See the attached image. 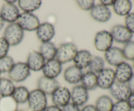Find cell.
<instances>
[{"mask_svg":"<svg viewBox=\"0 0 134 111\" xmlns=\"http://www.w3.org/2000/svg\"><path fill=\"white\" fill-rule=\"evenodd\" d=\"M24 36V30L16 22L9 24L3 33V37L10 46L19 44L23 40Z\"/></svg>","mask_w":134,"mask_h":111,"instance_id":"1","label":"cell"},{"mask_svg":"<svg viewBox=\"0 0 134 111\" xmlns=\"http://www.w3.org/2000/svg\"><path fill=\"white\" fill-rule=\"evenodd\" d=\"M27 103L31 111H43L47 107V95L38 88L35 89L30 92Z\"/></svg>","mask_w":134,"mask_h":111,"instance_id":"2","label":"cell"},{"mask_svg":"<svg viewBox=\"0 0 134 111\" xmlns=\"http://www.w3.org/2000/svg\"><path fill=\"white\" fill-rule=\"evenodd\" d=\"M77 51L78 50L77 46L73 43L70 42L63 43L57 48L55 59H56L62 65L70 62L73 60Z\"/></svg>","mask_w":134,"mask_h":111,"instance_id":"3","label":"cell"},{"mask_svg":"<svg viewBox=\"0 0 134 111\" xmlns=\"http://www.w3.org/2000/svg\"><path fill=\"white\" fill-rule=\"evenodd\" d=\"M30 74V69L26 63L18 62L14 64L9 72V79L15 82H22L26 80Z\"/></svg>","mask_w":134,"mask_h":111,"instance_id":"4","label":"cell"},{"mask_svg":"<svg viewBox=\"0 0 134 111\" xmlns=\"http://www.w3.org/2000/svg\"><path fill=\"white\" fill-rule=\"evenodd\" d=\"M16 23L24 31H36L40 24V22L37 16L33 13H23L20 14Z\"/></svg>","mask_w":134,"mask_h":111,"instance_id":"5","label":"cell"},{"mask_svg":"<svg viewBox=\"0 0 134 111\" xmlns=\"http://www.w3.org/2000/svg\"><path fill=\"white\" fill-rule=\"evenodd\" d=\"M113 41L111 33L106 30H102L96 34L94 46L99 52H106L112 47Z\"/></svg>","mask_w":134,"mask_h":111,"instance_id":"6","label":"cell"},{"mask_svg":"<svg viewBox=\"0 0 134 111\" xmlns=\"http://www.w3.org/2000/svg\"><path fill=\"white\" fill-rule=\"evenodd\" d=\"M110 33L113 40L120 44H126L131 41L133 38V34L123 25H115L112 27Z\"/></svg>","mask_w":134,"mask_h":111,"instance_id":"7","label":"cell"},{"mask_svg":"<svg viewBox=\"0 0 134 111\" xmlns=\"http://www.w3.org/2000/svg\"><path fill=\"white\" fill-rule=\"evenodd\" d=\"M98 87L103 90H109L116 81L115 71L110 68L104 69L97 74Z\"/></svg>","mask_w":134,"mask_h":111,"instance_id":"8","label":"cell"},{"mask_svg":"<svg viewBox=\"0 0 134 111\" xmlns=\"http://www.w3.org/2000/svg\"><path fill=\"white\" fill-rule=\"evenodd\" d=\"M111 96L117 101H127L131 94V91L128 84L115 81L109 89Z\"/></svg>","mask_w":134,"mask_h":111,"instance_id":"9","label":"cell"},{"mask_svg":"<svg viewBox=\"0 0 134 111\" xmlns=\"http://www.w3.org/2000/svg\"><path fill=\"white\" fill-rule=\"evenodd\" d=\"M52 96V101L54 105L60 108H63L70 103L71 92L69 89L65 86H60L53 94Z\"/></svg>","mask_w":134,"mask_h":111,"instance_id":"10","label":"cell"},{"mask_svg":"<svg viewBox=\"0 0 134 111\" xmlns=\"http://www.w3.org/2000/svg\"><path fill=\"white\" fill-rule=\"evenodd\" d=\"M70 92L71 103L77 107L84 106L88 101V91L86 90L82 85L75 86Z\"/></svg>","mask_w":134,"mask_h":111,"instance_id":"11","label":"cell"},{"mask_svg":"<svg viewBox=\"0 0 134 111\" xmlns=\"http://www.w3.org/2000/svg\"><path fill=\"white\" fill-rule=\"evenodd\" d=\"M20 14L19 9L15 4L5 3L3 5L0 10V16L4 22L9 24L16 22Z\"/></svg>","mask_w":134,"mask_h":111,"instance_id":"12","label":"cell"},{"mask_svg":"<svg viewBox=\"0 0 134 111\" xmlns=\"http://www.w3.org/2000/svg\"><path fill=\"white\" fill-rule=\"evenodd\" d=\"M105 60L109 65L117 67L120 64L125 62L122 49L116 46H112L105 52Z\"/></svg>","mask_w":134,"mask_h":111,"instance_id":"13","label":"cell"},{"mask_svg":"<svg viewBox=\"0 0 134 111\" xmlns=\"http://www.w3.org/2000/svg\"><path fill=\"white\" fill-rule=\"evenodd\" d=\"M36 35L42 43L51 41L55 35L54 27L49 22L40 24L36 30Z\"/></svg>","mask_w":134,"mask_h":111,"instance_id":"14","label":"cell"},{"mask_svg":"<svg viewBox=\"0 0 134 111\" xmlns=\"http://www.w3.org/2000/svg\"><path fill=\"white\" fill-rule=\"evenodd\" d=\"M60 86L58 81L44 76L41 77L37 81V88L46 95H52Z\"/></svg>","mask_w":134,"mask_h":111,"instance_id":"15","label":"cell"},{"mask_svg":"<svg viewBox=\"0 0 134 111\" xmlns=\"http://www.w3.org/2000/svg\"><path fill=\"white\" fill-rule=\"evenodd\" d=\"M90 14L94 20L102 23L108 22L111 17L110 9L101 4L94 5V7L90 10Z\"/></svg>","mask_w":134,"mask_h":111,"instance_id":"16","label":"cell"},{"mask_svg":"<svg viewBox=\"0 0 134 111\" xmlns=\"http://www.w3.org/2000/svg\"><path fill=\"white\" fill-rule=\"evenodd\" d=\"M62 70V64L56 59L46 61L42 69L44 77L51 78H56L58 77Z\"/></svg>","mask_w":134,"mask_h":111,"instance_id":"17","label":"cell"},{"mask_svg":"<svg viewBox=\"0 0 134 111\" xmlns=\"http://www.w3.org/2000/svg\"><path fill=\"white\" fill-rule=\"evenodd\" d=\"M115 71L116 81L123 83H128L133 74L132 66L126 62H124L116 67Z\"/></svg>","mask_w":134,"mask_h":111,"instance_id":"18","label":"cell"},{"mask_svg":"<svg viewBox=\"0 0 134 111\" xmlns=\"http://www.w3.org/2000/svg\"><path fill=\"white\" fill-rule=\"evenodd\" d=\"M45 62V60H44L40 52L33 50L29 53L26 64L30 68V71L37 72L42 70Z\"/></svg>","mask_w":134,"mask_h":111,"instance_id":"19","label":"cell"},{"mask_svg":"<svg viewBox=\"0 0 134 111\" xmlns=\"http://www.w3.org/2000/svg\"><path fill=\"white\" fill-rule=\"evenodd\" d=\"M83 72L75 65L68 67L64 73V78L67 82L71 84H76L81 82Z\"/></svg>","mask_w":134,"mask_h":111,"instance_id":"20","label":"cell"},{"mask_svg":"<svg viewBox=\"0 0 134 111\" xmlns=\"http://www.w3.org/2000/svg\"><path fill=\"white\" fill-rule=\"evenodd\" d=\"M92 57V55L88 50H81L77 51L73 61L75 66L82 70L88 67L91 61Z\"/></svg>","mask_w":134,"mask_h":111,"instance_id":"21","label":"cell"},{"mask_svg":"<svg viewBox=\"0 0 134 111\" xmlns=\"http://www.w3.org/2000/svg\"><path fill=\"white\" fill-rule=\"evenodd\" d=\"M113 9L117 15L126 16L132 10V1L130 0H116L113 5Z\"/></svg>","mask_w":134,"mask_h":111,"instance_id":"22","label":"cell"},{"mask_svg":"<svg viewBox=\"0 0 134 111\" xmlns=\"http://www.w3.org/2000/svg\"><path fill=\"white\" fill-rule=\"evenodd\" d=\"M39 52L45 61L55 59L57 52V48L52 42L49 41L42 43L39 48Z\"/></svg>","mask_w":134,"mask_h":111,"instance_id":"23","label":"cell"},{"mask_svg":"<svg viewBox=\"0 0 134 111\" xmlns=\"http://www.w3.org/2000/svg\"><path fill=\"white\" fill-rule=\"evenodd\" d=\"M81 85L86 90H94L98 87V80H97V74L87 71L83 73L81 78Z\"/></svg>","mask_w":134,"mask_h":111,"instance_id":"24","label":"cell"},{"mask_svg":"<svg viewBox=\"0 0 134 111\" xmlns=\"http://www.w3.org/2000/svg\"><path fill=\"white\" fill-rule=\"evenodd\" d=\"M18 7L24 13H32L41 7L42 1L40 0H20L18 1Z\"/></svg>","mask_w":134,"mask_h":111,"instance_id":"25","label":"cell"},{"mask_svg":"<svg viewBox=\"0 0 134 111\" xmlns=\"http://www.w3.org/2000/svg\"><path fill=\"white\" fill-rule=\"evenodd\" d=\"M29 95L30 91L27 87L24 86H20L15 87L11 97L18 104H24L27 102Z\"/></svg>","mask_w":134,"mask_h":111,"instance_id":"26","label":"cell"},{"mask_svg":"<svg viewBox=\"0 0 134 111\" xmlns=\"http://www.w3.org/2000/svg\"><path fill=\"white\" fill-rule=\"evenodd\" d=\"M15 86L9 78H1L0 80V96L1 97H11Z\"/></svg>","mask_w":134,"mask_h":111,"instance_id":"27","label":"cell"},{"mask_svg":"<svg viewBox=\"0 0 134 111\" xmlns=\"http://www.w3.org/2000/svg\"><path fill=\"white\" fill-rule=\"evenodd\" d=\"M113 104V101L109 96L103 95L97 99L94 106L98 111H111Z\"/></svg>","mask_w":134,"mask_h":111,"instance_id":"28","label":"cell"},{"mask_svg":"<svg viewBox=\"0 0 134 111\" xmlns=\"http://www.w3.org/2000/svg\"><path fill=\"white\" fill-rule=\"evenodd\" d=\"M88 67V71L98 74L99 72L105 69L104 60L100 56H92L91 61Z\"/></svg>","mask_w":134,"mask_h":111,"instance_id":"29","label":"cell"},{"mask_svg":"<svg viewBox=\"0 0 134 111\" xmlns=\"http://www.w3.org/2000/svg\"><path fill=\"white\" fill-rule=\"evenodd\" d=\"M18 104L12 97L0 98V111H16Z\"/></svg>","mask_w":134,"mask_h":111,"instance_id":"30","label":"cell"},{"mask_svg":"<svg viewBox=\"0 0 134 111\" xmlns=\"http://www.w3.org/2000/svg\"><path fill=\"white\" fill-rule=\"evenodd\" d=\"M14 64V60L9 56H6L0 59V72L1 73H9Z\"/></svg>","mask_w":134,"mask_h":111,"instance_id":"31","label":"cell"},{"mask_svg":"<svg viewBox=\"0 0 134 111\" xmlns=\"http://www.w3.org/2000/svg\"><path fill=\"white\" fill-rule=\"evenodd\" d=\"M122 52L125 60L134 61V41L131 40L129 43L124 44Z\"/></svg>","mask_w":134,"mask_h":111,"instance_id":"32","label":"cell"},{"mask_svg":"<svg viewBox=\"0 0 134 111\" xmlns=\"http://www.w3.org/2000/svg\"><path fill=\"white\" fill-rule=\"evenodd\" d=\"M132 109L127 101H119L114 103L111 111H132Z\"/></svg>","mask_w":134,"mask_h":111,"instance_id":"33","label":"cell"},{"mask_svg":"<svg viewBox=\"0 0 134 111\" xmlns=\"http://www.w3.org/2000/svg\"><path fill=\"white\" fill-rule=\"evenodd\" d=\"M79 7L83 10H90L95 5L94 0H78L76 1Z\"/></svg>","mask_w":134,"mask_h":111,"instance_id":"34","label":"cell"},{"mask_svg":"<svg viewBox=\"0 0 134 111\" xmlns=\"http://www.w3.org/2000/svg\"><path fill=\"white\" fill-rule=\"evenodd\" d=\"M10 45L5 39V38L0 37V59L7 56Z\"/></svg>","mask_w":134,"mask_h":111,"instance_id":"35","label":"cell"},{"mask_svg":"<svg viewBox=\"0 0 134 111\" xmlns=\"http://www.w3.org/2000/svg\"><path fill=\"white\" fill-rule=\"evenodd\" d=\"M125 26L132 34H134V13H130L125 17Z\"/></svg>","mask_w":134,"mask_h":111,"instance_id":"36","label":"cell"},{"mask_svg":"<svg viewBox=\"0 0 134 111\" xmlns=\"http://www.w3.org/2000/svg\"><path fill=\"white\" fill-rule=\"evenodd\" d=\"M63 111H81L79 107L72 103H68L67 105L62 108Z\"/></svg>","mask_w":134,"mask_h":111,"instance_id":"37","label":"cell"},{"mask_svg":"<svg viewBox=\"0 0 134 111\" xmlns=\"http://www.w3.org/2000/svg\"><path fill=\"white\" fill-rule=\"evenodd\" d=\"M43 111H63L62 108H60V107H57V106L55 105H50V106H47L46 107L45 109Z\"/></svg>","mask_w":134,"mask_h":111,"instance_id":"38","label":"cell"},{"mask_svg":"<svg viewBox=\"0 0 134 111\" xmlns=\"http://www.w3.org/2000/svg\"><path fill=\"white\" fill-rule=\"evenodd\" d=\"M81 111H98L95 106L93 104H88V105L84 106L83 108L81 110Z\"/></svg>","mask_w":134,"mask_h":111,"instance_id":"39","label":"cell"},{"mask_svg":"<svg viewBox=\"0 0 134 111\" xmlns=\"http://www.w3.org/2000/svg\"><path fill=\"white\" fill-rule=\"evenodd\" d=\"M114 3H115V1H113V0H101L100 1L101 5L107 7L109 6H113Z\"/></svg>","mask_w":134,"mask_h":111,"instance_id":"40","label":"cell"},{"mask_svg":"<svg viewBox=\"0 0 134 111\" xmlns=\"http://www.w3.org/2000/svg\"><path fill=\"white\" fill-rule=\"evenodd\" d=\"M127 101L128 102V103H129L130 106L131 107L132 109L134 110V92L131 93L130 95V97H128Z\"/></svg>","mask_w":134,"mask_h":111,"instance_id":"41","label":"cell"},{"mask_svg":"<svg viewBox=\"0 0 134 111\" xmlns=\"http://www.w3.org/2000/svg\"><path fill=\"white\" fill-rule=\"evenodd\" d=\"M128 85L129 86V88L131 92H134V73L132 78L130 79V80L128 82Z\"/></svg>","mask_w":134,"mask_h":111,"instance_id":"42","label":"cell"},{"mask_svg":"<svg viewBox=\"0 0 134 111\" xmlns=\"http://www.w3.org/2000/svg\"><path fill=\"white\" fill-rule=\"evenodd\" d=\"M4 25H5V22H4L3 20L1 18V17L0 16V31L3 28Z\"/></svg>","mask_w":134,"mask_h":111,"instance_id":"43","label":"cell"},{"mask_svg":"<svg viewBox=\"0 0 134 111\" xmlns=\"http://www.w3.org/2000/svg\"><path fill=\"white\" fill-rule=\"evenodd\" d=\"M16 2V1H15V0H13V1H5V3L10 4H14Z\"/></svg>","mask_w":134,"mask_h":111,"instance_id":"44","label":"cell"},{"mask_svg":"<svg viewBox=\"0 0 134 111\" xmlns=\"http://www.w3.org/2000/svg\"><path fill=\"white\" fill-rule=\"evenodd\" d=\"M16 111H27V110H24V109H20V110H16Z\"/></svg>","mask_w":134,"mask_h":111,"instance_id":"45","label":"cell"},{"mask_svg":"<svg viewBox=\"0 0 134 111\" xmlns=\"http://www.w3.org/2000/svg\"><path fill=\"white\" fill-rule=\"evenodd\" d=\"M1 73L0 72V80H1Z\"/></svg>","mask_w":134,"mask_h":111,"instance_id":"46","label":"cell"},{"mask_svg":"<svg viewBox=\"0 0 134 111\" xmlns=\"http://www.w3.org/2000/svg\"><path fill=\"white\" fill-rule=\"evenodd\" d=\"M133 69H134V61H133Z\"/></svg>","mask_w":134,"mask_h":111,"instance_id":"47","label":"cell"}]
</instances>
